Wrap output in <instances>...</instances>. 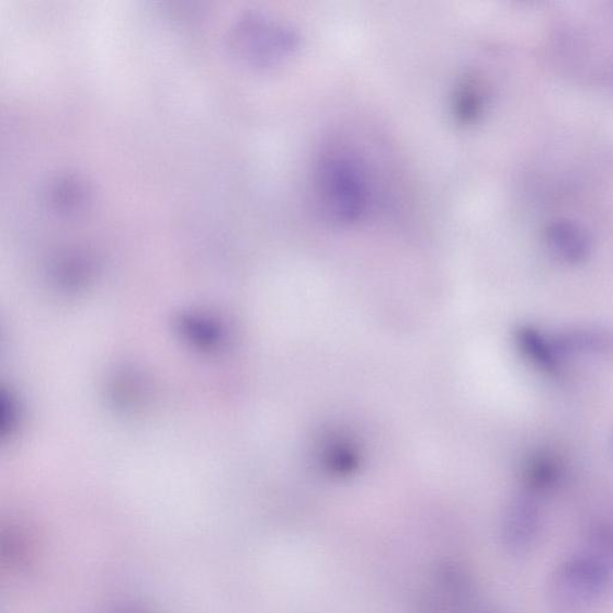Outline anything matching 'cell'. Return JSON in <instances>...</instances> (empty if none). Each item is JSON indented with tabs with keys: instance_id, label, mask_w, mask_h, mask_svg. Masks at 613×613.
<instances>
[{
	"instance_id": "obj_1",
	"label": "cell",
	"mask_w": 613,
	"mask_h": 613,
	"mask_svg": "<svg viewBox=\"0 0 613 613\" xmlns=\"http://www.w3.org/2000/svg\"><path fill=\"white\" fill-rule=\"evenodd\" d=\"M364 169L355 155L331 149L321 156L316 171L317 202L322 216L334 225L355 224L367 206Z\"/></svg>"
},
{
	"instance_id": "obj_2",
	"label": "cell",
	"mask_w": 613,
	"mask_h": 613,
	"mask_svg": "<svg viewBox=\"0 0 613 613\" xmlns=\"http://www.w3.org/2000/svg\"><path fill=\"white\" fill-rule=\"evenodd\" d=\"M606 572L591 559L572 560L555 579L556 609L582 613L595 605L605 593Z\"/></svg>"
},
{
	"instance_id": "obj_3",
	"label": "cell",
	"mask_w": 613,
	"mask_h": 613,
	"mask_svg": "<svg viewBox=\"0 0 613 613\" xmlns=\"http://www.w3.org/2000/svg\"><path fill=\"white\" fill-rule=\"evenodd\" d=\"M544 235L550 252L567 264H580L591 254L589 234L577 222L555 219L547 225Z\"/></svg>"
},
{
	"instance_id": "obj_4",
	"label": "cell",
	"mask_w": 613,
	"mask_h": 613,
	"mask_svg": "<svg viewBox=\"0 0 613 613\" xmlns=\"http://www.w3.org/2000/svg\"><path fill=\"white\" fill-rule=\"evenodd\" d=\"M515 342L521 354L537 370L547 374L559 371V349L537 328L523 326L516 332Z\"/></svg>"
}]
</instances>
